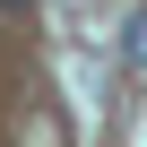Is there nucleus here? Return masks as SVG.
<instances>
[{
  "label": "nucleus",
  "mask_w": 147,
  "mask_h": 147,
  "mask_svg": "<svg viewBox=\"0 0 147 147\" xmlns=\"http://www.w3.org/2000/svg\"><path fill=\"white\" fill-rule=\"evenodd\" d=\"M130 69H147V18H130Z\"/></svg>",
  "instance_id": "f257e3e1"
},
{
  "label": "nucleus",
  "mask_w": 147,
  "mask_h": 147,
  "mask_svg": "<svg viewBox=\"0 0 147 147\" xmlns=\"http://www.w3.org/2000/svg\"><path fill=\"white\" fill-rule=\"evenodd\" d=\"M0 9H9V18H18V9H35V0H0Z\"/></svg>",
  "instance_id": "f03ea898"
}]
</instances>
